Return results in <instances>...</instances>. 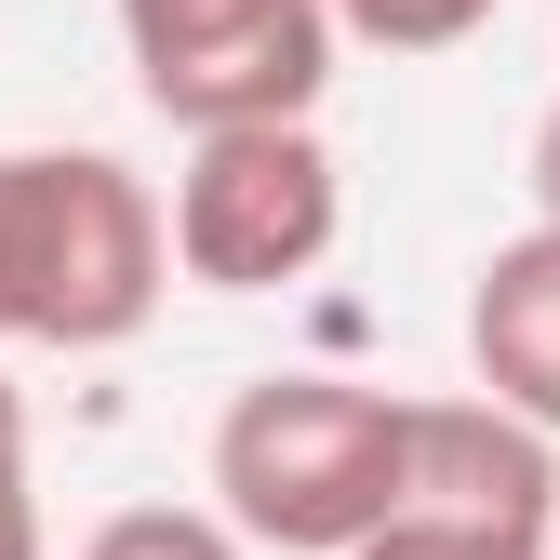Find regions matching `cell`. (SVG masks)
<instances>
[{"label":"cell","instance_id":"1","mask_svg":"<svg viewBox=\"0 0 560 560\" xmlns=\"http://www.w3.org/2000/svg\"><path fill=\"white\" fill-rule=\"evenodd\" d=\"M174 294V241L133 161L107 148H14V200H0V334L27 347H133Z\"/></svg>","mask_w":560,"mask_h":560},{"label":"cell","instance_id":"2","mask_svg":"<svg viewBox=\"0 0 560 560\" xmlns=\"http://www.w3.org/2000/svg\"><path fill=\"white\" fill-rule=\"evenodd\" d=\"M214 521L280 560H347L400 521V400L347 374H254L214 413Z\"/></svg>","mask_w":560,"mask_h":560},{"label":"cell","instance_id":"3","mask_svg":"<svg viewBox=\"0 0 560 560\" xmlns=\"http://www.w3.org/2000/svg\"><path fill=\"white\" fill-rule=\"evenodd\" d=\"M120 54L187 148L307 120L334 81V0H120Z\"/></svg>","mask_w":560,"mask_h":560},{"label":"cell","instance_id":"4","mask_svg":"<svg viewBox=\"0 0 560 560\" xmlns=\"http://www.w3.org/2000/svg\"><path fill=\"white\" fill-rule=\"evenodd\" d=\"M347 228V174L320 148V120H267V133H200L187 174H174V267L200 294H280V280H307Z\"/></svg>","mask_w":560,"mask_h":560},{"label":"cell","instance_id":"5","mask_svg":"<svg viewBox=\"0 0 560 560\" xmlns=\"http://www.w3.org/2000/svg\"><path fill=\"white\" fill-rule=\"evenodd\" d=\"M400 521L547 534L560 521V441H534L494 400H400Z\"/></svg>","mask_w":560,"mask_h":560},{"label":"cell","instance_id":"6","mask_svg":"<svg viewBox=\"0 0 560 560\" xmlns=\"http://www.w3.org/2000/svg\"><path fill=\"white\" fill-rule=\"evenodd\" d=\"M467 374H480L494 413L560 441V228H521V241L480 254V280H467Z\"/></svg>","mask_w":560,"mask_h":560},{"label":"cell","instance_id":"7","mask_svg":"<svg viewBox=\"0 0 560 560\" xmlns=\"http://www.w3.org/2000/svg\"><path fill=\"white\" fill-rule=\"evenodd\" d=\"M81 560H254V547L214 508H120V521L81 534Z\"/></svg>","mask_w":560,"mask_h":560},{"label":"cell","instance_id":"8","mask_svg":"<svg viewBox=\"0 0 560 560\" xmlns=\"http://www.w3.org/2000/svg\"><path fill=\"white\" fill-rule=\"evenodd\" d=\"M467 27H494V0H334V40H387V54H454Z\"/></svg>","mask_w":560,"mask_h":560},{"label":"cell","instance_id":"9","mask_svg":"<svg viewBox=\"0 0 560 560\" xmlns=\"http://www.w3.org/2000/svg\"><path fill=\"white\" fill-rule=\"evenodd\" d=\"M347 560H547V534H467V521H387Z\"/></svg>","mask_w":560,"mask_h":560},{"label":"cell","instance_id":"10","mask_svg":"<svg viewBox=\"0 0 560 560\" xmlns=\"http://www.w3.org/2000/svg\"><path fill=\"white\" fill-rule=\"evenodd\" d=\"M0 560H40V508H27V467H0Z\"/></svg>","mask_w":560,"mask_h":560},{"label":"cell","instance_id":"11","mask_svg":"<svg viewBox=\"0 0 560 560\" xmlns=\"http://www.w3.org/2000/svg\"><path fill=\"white\" fill-rule=\"evenodd\" d=\"M534 228H560V107L534 120Z\"/></svg>","mask_w":560,"mask_h":560},{"label":"cell","instance_id":"12","mask_svg":"<svg viewBox=\"0 0 560 560\" xmlns=\"http://www.w3.org/2000/svg\"><path fill=\"white\" fill-rule=\"evenodd\" d=\"M0 467H27V400H14V374H0Z\"/></svg>","mask_w":560,"mask_h":560},{"label":"cell","instance_id":"13","mask_svg":"<svg viewBox=\"0 0 560 560\" xmlns=\"http://www.w3.org/2000/svg\"><path fill=\"white\" fill-rule=\"evenodd\" d=\"M0 200H14V148H0Z\"/></svg>","mask_w":560,"mask_h":560},{"label":"cell","instance_id":"14","mask_svg":"<svg viewBox=\"0 0 560 560\" xmlns=\"http://www.w3.org/2000/svg\"><path fill=\"white\" fill-rule=\"evenodd\" d=\"M547 560H560V521H547Z\"/></svg>","mask_w":560,"mask_h":560}]
</instances>
